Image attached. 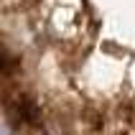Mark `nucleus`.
I'll return each mask as SVG.
<instances>
[{"mask_svg":"<svg viewBox=\"0 0 135 135\" xmlns=\"http://www.w3.org/2000/svg\"><path fill=\"white\" fill-rule=\"evenodd\" d=\"M0 41L13 135H135V0H0Z\"/></svg>","mask_w":135,"mask_h":135,"instance_id":"obj_1","label":"nucleus"}]
</instances>
